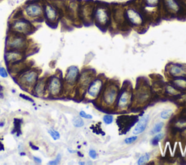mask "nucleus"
<instances>
[{"label": "nucleus", "mask_w": 186, "mask_h": 165, "mask_svg": "<svg viewBox=\"0 0 186 165\" xmlns=\"http://www.w3.org/2000/svg\"><path fill=\"white\" fill-rule=\"evenodd\" d=\"M118 91H119L118 87L114 84L107 86L102 94V100L104 103L108 106L113 104L117 98Z\"/></svg>", "instance_id": "nucleus-1"}, {"label": "nucleus", "mask_w": 186, "mask_h": 165, "mask_svg": "<svg viewBox=\"0 0 186 165\" xmlns=\"http://www.w3.org/2000/svg\"><path fill=\"white\" fill-rule=\"evenodd\" d=\"M131 97H132V92H131L130 88L128 87H124L119 92V100H118V107L120 109H124L127 108L131 102Z\"/></svg>", "instance_id": "nucleus-2"}, {"label": "nucleus", "mask_w": 186, "mask_h": 165, "mask_svg": "<svg viewBox=\"0 0 186 165\" xmlns=\"http://www.w3.org/2000/svg\"><path fill=\"white\" fill-rule=\"evenodd\" d=\"M126 16H127V18L130 21V23H132L133 26H139L143 24V17L135 9H128L126 12Z\"/></svg>", "instance_id": "nucleus-3"}, {"label": "nucleus", "mask_w": 186, "mask_h": 165, "mask_svg": "<svg viewBox=\"0 0 186 165\" xmlns=\"http://www.w3.org/2000/svg\"><path fill=\"white\" fill-rule=\"evenodd\" d=\"M108 13L106 9L103 7H100L96 10L95 20L96 23L100 26H105L108 22Z\"/></svg>", "instance_id": "nucleus-4"}, {"label": "nucleus", "mask_w": 186, "mask_h": 165, "mask_svg": "<svg viewBox=\"0 0 186 165\" xmlns=\"http://www.w3.org/2000/svg\"><path fill=\"white\" fill-rule=\"evenodd\" d=\"M102 87V80L101 79H97L92 81L88 87V95L92 97H96L100 92Z\"/></svg>", "instance_id": "nucleus-5"}, {"label": "nucleus", "mask_w": 186, "mask_h": 165, "mask_svg": "<svg viewBox=\"0 0 186 165\" xmlns=\"http://www.w3.org/2000/svg\"><path fill=\"white\" fill-rule=\"evenodd\" d=\"M38 79V73L35 71H28L27 73H24V74L22 76L21 80L22 82L23 83V84L26 86H32L35 84V82L37 81Z\"/></svg>", "instance_id": "nucleus-6"}, {"label": "nucleus", "mask_w": 186, "mask_h": 165, "mask_svg": "<svg viewBox=\"0 0 186 165\" xmlns=\"http://www.w3.org/2000/svg\"><path fill=\"white\" fill-rule=\"evenodd\" d=\"M61 80L58 77H53L51 79L48 84L49 92L53 95H57L60 93L61 90Z\"/></svg>", "instance_id": "nucleus-7"}, {"label": "nucleus", "mask_w": 186, "mask_h": 165, "mask_svg": "<svg viewBox=\"0 0 186 165\" xmlns=\"http://www.w3.org/2000/svg\"><path fill=\"white\" fill-rule=\"evenodd\" d=\"M79 76V68L76 66H71L68 69L66 76V81L68 84H74Z\"/></svg>", "instance_id": "nucleus-8"}, {"label": "nucleus", "mask_w": 186, "mask_h": 165, "mask_svg": "<svg viewBox=\"0 0 186 165\" xmlns=\"http://www.w3.org/2000/svg\"><path fill=\"white\" fill-rule=\"evenodd\" d=\"M149 119V115L143 116V117L138 121V124H137L135 129L133 130V134L139 135L140 133H143V132L145 131V130L146 129V127H147Z\"/></svg>", "instance_id": "nucleus-9"}, {"label": "nucleus", "mask_w": 186, "mask_h": 165, "mask_svg": "<svg viewBox=\"0 0 186 165\" xmlns=\"http://www.w3.org/2000/svg\"><path fill=\"white\" fill-rule=\"evenodd\" d=\"M26 12L31 18H36V17L40 16L42 10L40 6L36 4H33L27 6V7L26 8Z\"/></svg>", "instance_id": "nucleus-10"}, {"label": "nucleus", "mask_w": 186, "mask_h": 165, "mask_svg": "<svg viewBox=\"0 0 186 165\" xmlns=\"http://www.w3.org/2000/svg\"><path fill=\"white\" fill-rule=\"evenodd\" d=\"M169 73L173 76H181L186 75V68L182 64H172L169 68Z\"/></svg>", "instance_id": "nucleus-11"}, {"label": "nucleus", "mask_w": 186, "mask_h": 165, "mask_svg": "<svg viewBox=\"0 0 186 165\" xmlns=\"http://www.w3.org/2000/svg\"><path fill=\"white\" fill-rule=\"evenodd\" d=\"M12 28L18 32H26L30 30V24L26 20H17L14 22Z\"/></svg>", "instance_id": "nucleus-12"}, {"label": "nucleus", "mask_w": 186, "mask_h": 165, "mask_svg": "<svg viewBox=\"0 0 186 165\" xmlns=\"http://www.w3.org/2000/svg\"><path fill=\"white\" fill-rule=\"evenodd\" d=\"M9 46L12 49L15 50H20L23 48L25 46V40L24 39L20 37H14L12 40L9 42Z\"/></svg>", "instance_id": "nucleus-13"}, {"label": "nucleus", "mask_w": 186, "mask_h": 165, "mask_svg": "<svg viewBox=\"0 0 186 165\" xmlns=\"http://www.w3.org/2000/svg\"><path fill=\"white\" fill-rule=\"evenodd\" d=\"M22 55H20V53L19 52H9L6 54L5 59L7 62L9 63H13L15 61H19V60L21 59Z\"/></svg>", "instance_id": "nucleus-14"}, {"label": "nucleus", "mask_w": 186, "mask_h": 165, "mask_svg": "<svg viewBox=\"0 0 186 165\" xmlns=\"http://www.w3.org/2000/svg\"><path fill=\"white\" fill-rule=\"evenodd\" d=\"M45 12H46V17L48 20H51V21H54L57 18L56 10L51 5L46 6Z\"/></svg>", "instance_id": "nucleus-15"}, {"label": "nucleus", "mask_w": 186, "mask_h": 165, "mask_svg": "<svg viewBox=\"0 0 186 165\" xmlns=\"http://www.w3.org/2000/svg\"><path fill=\"white\" fill-rule=\"evenodd\" d=\"M165 4L170 10L177 12L179 10V6L175 0H165Z\"/></svg>", "instance_id": "nucleus-16"}, {"label": "nucleus", "mask_w": 186, "mask_h": 165, "mask_svg": "<svg viewBox=\"0 0 186 165\" xmlns=\"http://www.w3.org/2000/svg\"><path fill=\"white\" fill-rule=\"evenodd\" d=\"M45 86H46L45 81L40 80L39 81H38V83L36 84V87H35L36 93L38 94V95H42V94L45 92Z\"/></svg>", "instance_id": "nucleus-17"}, {"label": "nucleus", "mask_w": 186, "mask_h": 165, "mask_svg": "<svg viewBox=\"0 0 186 165\" xmlns=\"http://www.w3.org/2000/svg\"><path fill=\"white\" fill-rule=\"evenodd\" d=\"M174 84H175V86H177L179 88L181 89H185L186 88V79L183 78H180L174 80Z\"/></svg>", "instance_id": "nucleus-18"}, {"label": "nucleus", "mask_w": 186, "mask_h": 165, "mask_svg": "<svg viewBox=\"0 0 186 165\" xmlns=\"http://www.w3.org/2000/svg\"><path fill=\"white\" fill-rule=\"evenodd\" d=\"M89 79H90V77L89 76L88 73H83L81 76V79H80V83L83 87H85L87 84H89V81H91Z\"/></svg>", "instance_id": "nucleus-19"}, {"label": "nucleus", "mask_w": 186, "mask_h": 165, "mask_svg": "<svg viewBox=\"0 0 186 165\" xmlns=\"http://www.w3.org/2000/svg\"><path fill=\"white\" fill-rule=\"evenodd\" d=\"M73 125H74V126L76 127H81L84 126V122L81 117H76L74 118Z\"/></svg>", "instance_id": "nucleus-20"}, {"label": "nucleus", "mask_w": 186, "mask_h": 165, "mask_svg": "<svg viewBox=\"0 0 186 165\" xmlns=\"http://www.w3.org/2000/svg\"><path fill=\"white\" fill-rule=\"evenodd\" d=\"M150 159V156L149 153H146V154L141 156L140 157V159H138V164L139 165H142V164H145L146 163H147L149 161Z\"/></svg>", "instance_id": "nucleus-21"}, {"label": "nucleus", "mask_w": 186, "mask_h": 165, "mask_svg": "<svg viewBox=\"0 0 186 165\" xmlns=\"http://www.w3.org/2000/svg\"><path fill=\"white\" fill-rule=\"evenodd\" d=\"M173 111L172 109H167L161 113V118L163 119H168L172 116Z\"/></svg>", "instance_id": "nucleus-22"}, {"label": "nucleus", "mask_w": 186, "mask_h": 165, "mask_svg": "<svg viewBox=\"0 0 186 165\" xmlns=\"http://www.w3.org/2000/svg\"><path fill=\"white\" fill-rule=\"evenodd\" d=\"M163 127H164L163 122H159V123L156 124V125L154 126V128H153L151 133H152V134H156V133H160L161 130L163 128Z\"/></svg>", "instance_id": "nucleus-23"}, {"label": "nucleus", "mask_w": 186, "mask_h": 165, "mask_svg": "<svg viewBox=\"0 0 186 165\" xmlns=\"http://www.w3.org/2000/svg\"><path fill=\"white\" fill-rule=\"evenodd\" d=\"M164 133H159V134L157 135H156L155 137H154V139L152 140V141H151V143L153 144V145H157V144L159 143V141H161V140H162L164 138Z\"/></svg>", "instance_id": "nucleus-24"}, {"label": "nucleus", "mask_w": 186, "mask_h": 165, "mask_svg": "<svg viewBox=\"0 0 186 165\" xmlns=\"http://www.w3.org/2000/svg\"><path fill=\"white\" fill-rule=\"evenodd\" d=\"M48 133H49V134L50 135V136H51L52 138H53V140H55V141L60 139V137H61V135H60V133H58V131H56V130H53V129H51V130H48Z\"/></svg>", "instance_id": "nucleus-25"}, {"label": "nucleus", "mask_w": 186, "mask_h": 165, "mask_svg": "<svg viewBox=\"0 0 186 165\" xmlns=\"http://www.w3.org/2000/svg\"><path fill=\"white\" fill-rule=\"evenodd\" d=\"M102 120H103V122L106 125H110V124H111L113 122V117L112 115H105L103 118H102Z\"/></svg>", "instance_id": "nucleus-26"}, {"label": "nucleus", "mask_w": 186, "mask_h": 165, "mask_svg": "<svg viewBox=\"0 0 186 165\" xmlns=\"http://www.w3.org/2000/svg\"><path fill=\"white\" fill-rule=\"evenodd\" d=\"M137 139H138V137L137 136L130 137V138H127L124 140V143H125L126 144H130L135 142Z\"/></svg>", "instance_id": "nucleus-27"}, {"label": "nucleus", "mask_w": 186, "mask_h": 165, "mask_svg": "<svg viewBox=\"0 0 186 165\" xmlns=\"http://www.w3.org/2000/svg\"><path fill=\"white\" fill-rule=\"evenodd\" d=\"M147 4V5L151 6V7H154L158 4L159 0H145Z\"/></svg>", "instance_id": "nucleus-28"}, {"label": "nucleus", "mask_w": 186, "mask_h": 165, "mask_svg": "<svg viewBox=\"0 0 186 165\" xmlns=\"http://www.w3.org/2000/svg\"><path fill=\"white\" fill-rule=\"evenodd\" d=\"M0 76L2 78H7L8 76V73L6 69L3 67H0Z\"/></svg>", "instance_id": "nucleus-29"}, {"label": "nucleus", "mask_w": 186, "mask_h": 165, "mask_svg": "<svg viewBox=\"0 0 186 165\" xmlns=\"http://www.w3.org/2000/svg\"><path fill=\"white\" fill-rule=\"evenodd\" d=\"M79 116L81 117L85 118V119H92V117L90 114H87L86 112H84V111H81L79 112Z\"/></svg>", "instance_id": "nucleus-30"}, {"label": "nucleus", "mask_w": 186, "mask_h": 165, "mask_svg": "<svg viewBox=\"0 0 186 165\" xmlns=\"http://www.w3.org/2000/svg\"><path fill=\"white\" fill-rule=\"evenodd\" d=\"M89 156L91 157V158L92 159H95L96 158H97V153H96V151L94 150H89Z\"/></svg>", "instance_id": "nucleus-31"}, {"label": "nucleus", "mask_w": 186, "mask_h": 165, "mask_svg": "<svg viewBox=\"0 0 186 165\" xmlns=\"http://www.w3.org/2000/svg\"><path fill=\"white\" fill-rule=\"evenodd\" d=\"M61 155H58V156H57V158L56 159L54 160V161H51L50 162H49V164H57L59 163V161H61Z\"/></svg>", "instance_id": "nucleus-32"}, {"label": "nucleus", "mask_w": 186, "mask_h": 165, "mask_svg": "<svg viewBox=\"0 0 186 165\" xmlns=\"http://www.w3.org/2000/svg\"><path fill=\"white\" fill-rule=\"evenodd\" d=\"M167 92H169V93H171V94L177 93V91H176L175 89H174L172 87H171V86H169V87H167Z\"/></svg>", "instance_id": "nucleus-33"}, {"label": "nucleus", "mask_w": 186, "mask_h": 165, "mask_svg": "<svg viewBox=\"0 0 186 165\" xmlns=\"http://www.w3.org/2000/svg\"><path fill=\"white\" fill-rule=\"evenodd\" d=\"M20 96L23 97V99H25V100H28V101H30V102H32V103H34V100H32V99H31V98H30V97H28V96H26V95H20Z\"/></svg>", "instance_id": "nucleus-34"}, {"label": "nucleus", "mask_w": 186, "mask_h": 165, "mask_svg": "<svg viewBox=\"0 0 186 165\" xmlns=\"http://www.w3.org/2000/svg\"><path fill=\"white\" fill-rule=\"evenodd\" d=\"M34 161H35L36 162H37V163H41V162H42V160H41L40 159L37 158V157H34Z\"/></svg>", "instance_id": "nucleus-35"}, {"label": "nucleus", "mask_w": 186, "mask_h": 165, "mask_svg": "<svg viewBox=\"0 0 186 165\" xmlns=\"http://www.w3.org/2000/svg\"><path fill=\"white\" fill-rule=\"evenodd\" d=\"M4 125H5V122H0V127H4Z\"/></svg>", "instance_id": "nucleus-36"}]
</instances>
